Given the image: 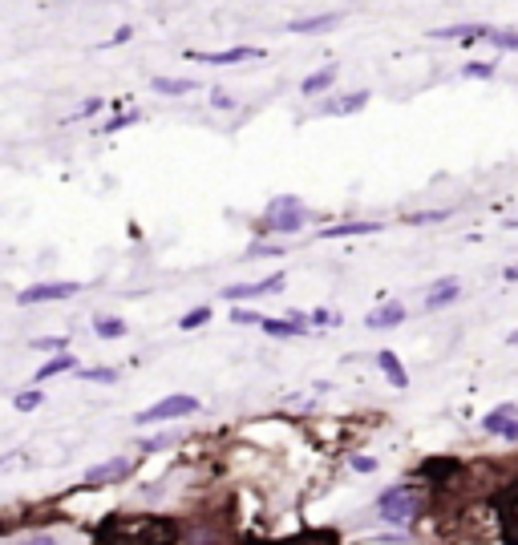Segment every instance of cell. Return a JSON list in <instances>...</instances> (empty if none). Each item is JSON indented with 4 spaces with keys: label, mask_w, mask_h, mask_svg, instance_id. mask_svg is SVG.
Returning a JSON list of instances; mask_svg holds the SVG:
<instances>
[{
    "label": "cell",
    "mask_w": 518,
    "mask_h": 545,
    "mask_svg": "<svg viewBox=\"0 0 518 545\" xmlns=\"http://www.w3.org/2000/svg\"><path fill=\"white\" fill-rule=\"evenodd\" d=\"M304 206H300V199L296 194H279L271 206H267V214H264V226H255L259 235H267V231H284V235H296L304 226Z\"/></svg>",
    "instance_id": "1"
},
{
    "label": "cell",
    "mask_w": 518,
    "mask_h": 545,
    "mask_svg": "<svg viewBox=\"0 0 518 545\" xmlns=\"http://www.w3.org/2000/svg\"><path fill=\"white\" fill-rule=\"evenodd\" d=\"M377 509H380V517H385V521L405 525V521L418 513V493H413L409 485H397V489H389V493H380Z\"/></svg>",
    "instance_id": "2"
},
{
    "label": "cell",
    "mask_w": 518,
    "mask_h": 545,
    "mask_svg": "<svg viewBox=\"0 0 518 545\" xmlns=\"http://www.w3.org/2000/svg\"><path fill=\"white\" fill-rule=\"evenodd\" d=\"M190 412H199V400L195 396H166L150 408H142L134 416V424H162V420H175V416H190Z\"/></svg>",
    "instance_id": "3"
},
{
    "label": "cell",
    "mask_w": 518,
    "mask_h": 545,
    "mask_svg": "<svg viewBox=\"0 0 518 545\" xmlns=\"http://www.w3.org/2000/svg\"><path fill=\"white\" fill-rule=\"evenodd\" d=\"M81 291V283H73V279H65V283H37L29 287V291H16V303L21 307H33V303H57V299H69Z\"/></svg>",
    "instance_id": "4"
},
{
    "label": "cell",
    "mask_w": 518,
    "mask_h": 545,
    "mask_svg": "<svg viewBox=\"0 0 518 545\" xmlns=\"http://www.w3.org/2000/svg\"><path fill=\"white\" fill-rule=\"evenodd\" d=\"M130 469H134V465H130V457L105 460V465H98V469L86 472V489H105V485H114V481H126Z\"/></svg>",
    "instance_id": "5"
},
{
    "label": "cell",
    "mask_w": 518,
    "mask_h": 545,
    "mask_svg": "<svg viewBox=\"0 0 518 545\" xmlns=\"http://www.w3.org/2000/svg\"><path fill=\"white\" fill-rule=\"evenodd\" d=\"M284 287V275H267V279H259V283H239V287H223L219 295L227 299V303H243V299H259V295H271V291H279Z\"/></svg>",
    "instance_id": "6"
},
{
    "label": "cell",
    "mask_w": 518,
    "mask_h": 545,
    "mask_svg": "<svg viewBox=\"0 0 518 545\" xmlns=\"http://www.w3.org/2000/svg\"><path fill=\"white\" fill-rule=\"evenodd\" d=\"M190 61H207V65H235V61H252V57H264V49H252V45H243V49H227V53H187Z\"/></svg>",
    "instance_id": "7"
},
{
    "label": "cell",
    "mask_w": 518,
    "mask_h": 545,
    "mask_svg": "<svg viewBox=\"0 0 518 545\" xmlns=\"http://www.w3.org/2000/svg\"><path fill=\"white\" fill-rule=\"evenodd\" d=\"M259 327H264L267 335H276V339H288V335H304V332H308V315L291 311L288 319H264Z\"/></svg>",
    "instance_id": "8"
},
{
    "label": "cell",
    "mask_w": 518,
    "mask_h": 545,
    "mask_svg": "<svg viewBox=\"0 0 518 545\" xmlns=\"http://www.w3.org/2000/svg\"><path fill=\"white\" fill-rule=\"evenodd\" d=\"M494 28H486V25H450V28H433V37L437 41H466V45H474V41H482V37H490Z\"/></svg>",
    "instance_id": "9"
},
{
    "label": "cell",
    "mask_w": 518,
    "mask_h": 545,
    "mask_svg": "<svg viewBox=\"0 0 518 545\" xmlns=\"http://www.w3.org/2000/svg\"><path fill=\"white\" fill-rule=\"evenodd\" d=\"M457 295H462V283H457V279H442V283H433V291L425 295V307L437 311V307H445V303H454Z\"/></svg>",
    "instance_id": "10"
},
{
    "label": "cell",
    "mask_w": 518,
    "mask_h": 545,
    "mask_svg": "<svg viewBox=\"0 0 518 545\" xmlns=\"http://www.w3.org/2000/svg\"><path fill=\"white\" fill-rule=\"evenodd\" d=\"M380 223H341V226H324L320 238H353V235H377Z\"/></svg>",
    "instance_id": "11"
},
{
    "label": "cell",
    "mask_w": 518,
    "mask_h": 545,
    "mask_svg": "<svg viewBox=\"0 0 518 545\" xmlns=\"http://www.w3.org/2000/svg\"><path fill=\"white\" fill-rule=\"evenodd\" d=\"M377 364H380V372L389 376V384H393V388H409V376H405L401 359L393 356V351H377Z\"/></svg>",
    "instance_id": "12"
},
{
    "label": "cell",
    "mask_w": 518,
    "mask_h": 545,
    "mask_svg": "<svg viewBox=\"0 0 518 545\" xmlns=\"http://www.w3.org/2000/svg\"><path fill=\"white\" fill-rule=\"evenodd\" d=\"M341 21V13H320V16H304V21H291L288 33H320V28H332Z\"/></svg>",
    "instance_id": "13"
},
{
    "label": "cell",
    "mask_w": 518,
    "mask_h": 545,
    "mask_svg": "<svg viewBox=\"0 0 518 545\" xmlns=\"http://www.w3.org/2000/svg\"><path fill=\"white\" fill-rule=\"evenodd\" d=\"M401 319H405V307H401V303H385V307H377L365 323H368V327H397Z\"/></svg>",
    "instance_id": "14"
},
{
    "label": "cell",
    "mask_w": 518,
    "mask_h": 545,
    "mask_svg": "<svg viewBox=\"0 0 518 545\" xmlns=\"http://www.w3.org/2000/svg\"><path fill=\"white\" fill-rule=\"evenodd\" d=\"M514 416H518V408H514V404H502V408H494L490 416L482 420V428H486V433H506V428L514 424Z\"/></svg>",
    "instance_id": "15"
},
{
    "label": "cell",
    "mask_w": 518,
    "mask_h": 545,
    "mask_svg": "<svg viewBox=\"0 0 518 545\" xmlns=\"http://www.w3.org/2000/svg\"><path fill=\"white\" fill-rule=\"evenodd\" d=\"M61 372H77V359L73 356H53L49 364H41V368H37V384H41V380H53V376H61Z\"/></svg>",
    "instance_id": "16"
},
{
    "label": "cell",
    "mask_w": 518,
    "mask_h": 545,
    "mask_svg": "<svg viewBox=\"0 0 518 545\" xmlns=\"http://www.w3.org/2000/svg\"><path fill=\"white\" fill-rule=\"evenodd\" d=\"M154 89L166 93V97H178V93H190L195 81H190V77H154Z\"/></svg>",
    "instance_id": "17"
},
{
    "label": "cell",
    "mask_w": 518,
    "mask_h": 545,
    "mask_svg": "<svg viewBox=\"0 0 518 545\" xmlns=\"http://www.w3.org/2000/svg\"><path fill=\"white\" fill-rule=\"evenodd\" d=\"M332 81H336V65H324L320 73H312V77H304V93L312 97V93H320V89H328Z\"/></svg>",
    "instance_id": "18"
},
{
    "label": "cell",
    "mask_w": 518,
    "mask_h": 545,
    "mask_svg": "<svg viewBox=\"0 0 518 545\" xmlns=\"http://www.w3.org/2000/svg\"><path fill=\"white\" fill-rule=\"evenodd\" d=\"M368 105V93L361 89V93H348L344 101H332V105H324L328 113H356V110H365Z\"/></svg>",
    "instance_id": "19"
},
{
    "label": "cell",
    "mask_w": 518,
    "mask_h": 545,
    "mask_svg": "<svg viewBox=\"0 0 518 545\" xmlns=\"http://www.w3.org/2000/svg\"><path fill=\"white\" fill-rule=\"evenodd\" d=\"M93 332H98L101 339H122V335H126V323L110 315V319H98V323H93Z\"/></svg>",
    "instance_id": "20"
},
{
    "label": "cell",
    "mask_w": 518,
    "mask_h": 545,
    "mask_svg": "<svg viewBox=\"0 0 518 545\" xmlns=\"http://www.w3.org/2000/svg\"><path fill=\"white\" fill-rule=\"evenodd\" d=\"M41 400H45V392H41V388H29V392H21V396L13 400V408L16 412H33V408H41Z\"/></svg>",
    "instance_id": "21"
},
{
    "label": "cell",
    "mask_w": 518,
    "mask_h": 545,
    "mask_svg": "<svg viewBox=\"0 0 518 545\" xmlns=\"http://www.w3.org/2000/svg\"><path fill=\"white\" fill-rule=\"evenodd\" d=\"M207 319H211V307H195V311H187V315L178 319V327H182V332H195V327H202Z\"/></svg>",
    "instance_id": "22"
},
{
    "label": "cell",
    "mask_w": 518,
    "mask_h": 545,
    "mask_svg": "<svg viewBox=\"0 0 518 545\" xmlns=\"http://www.w3.org/2000/svg\"><path fill=\"white\" fill-rule=\"evenodd\" d=\"M33 347H37V351H65V347H69V335H41V339H33Z\"/></svg>",
    "instance_id": "23"
},
{
    "label": "cell",
    "mask_w": 518,
    "mask_h": 545,
    "mask_svg": "<svg viewBox=\"0 0 518 545\" xmlns=\"http://www.w3.org/2000/svg\"><path fill=\"white\" fill-rule=\"evenodd\" d=\"M462 77H474V81H490V77H494V65H490V61H470L466 69H462Z\"/></svg>",
    "instance_id": "24"
},
{
    "label": "cell",
    "mask_w": 518,
    "mask_h": 545,
    "mask_svg": "<svg viewBox=\"0 0 518 545\" xmlns=\"http://www.w3.org/2000/svg\"><path fill=\"white\" fill-rule=\"evenodd\" d=\"M77 372H81V380H98V384H114L118 380L114 368H77Z\"/></svg>",
    "instance_id": "25"
},
{
    "label": "cell",
    "mask_w": 518,
    "mask_h": 545,
    "mask_svg": "<svg viewBox=\"0 0 518 545\" xmlns=\"http://www.w3.org/2000/svg\"><path fill=\"white\" fill-rule=\"evenodd\" d=\"M490 41L506 53H518V33H490Z\"/></svg>",
    "instance_id": "26"
},
{
    "label": "cell",
    "mask_w": 518,
    "mask_h": 545,
    "mask_svg": "<svg viewBox=\"0 0 518 545\" xmlns=\"http://www.w3.org/2000/svg\"><path fill=\"white\" fill-rule=\"evenodd\" d=\"M138 122V113L130 110V113H122V117H114V122H105V134H118V129H126V125H134Z\"/></svg>",
    "instance_id": "27"
},
{
    "label": "cell",
    "mask_w": 518,
    "mask_h": 545,
    "mask_svg": "<svg viewBox=\"0 0 518 545\" xmlns=\"http://www.w3.org/2000/svg\"><path fill=\"white\" fill-rule=\"evenodd\" d=\"M450 218V211H421V214H409V223H442Z\"/></svg>",
    "instance_id": "28"
},
{
    "label": "cell",
    "mask_w": 518,
    "mask_h": 545,
    "mask_svg": "<svg viewBox=\"0 0 518 545\" xmlns=\"http://www.w3.org/2000/svg\"><path fill=\"white\" fill-rule=\"evenodd\" d=\"M231 319H235V323H264V315H255V311L235 307V311H231Z\"/></svg>",
    "instance_id": "29"
},
{
    "label": "cell",
    "mask_w": 518,
    "mask_h": 545,
    "mask_svg": "<svg viewBox=\"0 0 518 545\" xmlns=\"http://www.w3.org/2000/svg\"><path fill=\"white\" fill-rule=\"evenodd\" d=\"M211 105H215V110H231L235 101L227 97V89H215V93H211Z\"/></svg>",
    "instance_id": "30"
},
{
    "label": "cell",
    "mask_w": 518,
    "mask_h": 545,
    "mask_svg": "<svg viewBox=\"0 0 518 545\" xmlns=\"http://www.w3.org/2000/svg\"><path fill=\"white\" fill-rule=\"evenodd\" d=\"M130 37H134V28H130V25H122V28H118V33H114V37L105 41V49H110V45H126Z\"/></svg>",
    "instance_id": "31"
},
{
    "label": "cell",
    "mask_w": 518,
    "mask_h": 545,
    "mask_svg": "<svg viewBox=\"0 0 518 545\" xmlns=\"http://www.w3.org/2000/svg\"><path fill=\"white\" fill-rule=\"evenodd\" d=\"M98 110H101V97H89V101H81L77 117H89V113H98Z\"/></svg>",
    "instance_id": "32"
},
{
    "label": "cell",
    "mask_w": 518,
    "mask_h": 545,
    "mask_svg": "<svg viewBox=\"0 0 518 545\" xmlns=\"http://www.w3.org/2000/svg\"><path fill=\"white\" fill-rule=\"evenodd\" d=\"M353 469H356V472H373V469H377V460H368V457H353Z\"/></svg>",
    "instance_id": "33"
},
{
    "label": "cell",
    "mask_w": 518,
    "mask_h": 545,
    "mask_svg": "<svg viewBox=\"0 0 518 545\" xmlns=\"http://www.w3.org/2000/svg\"><path fill=\"white\" fill-rule=\"evenodd\" d=\"M175 440V436H154V440H146V453H158V448H166Z\"/></svg>",
    "instance_id": "34"
},
{
    "label": "cell",
    "mask_w": 518,
    "mask_h": 545,
    "mask_svg": "<svg viewBox=\"0 0 518 545\" xmlns=\"http://www.w3.org/2000/svg\"><path fill=\"white\" fill-rule=\"evenodd\" d=\"M308 319H312V323H336V315H332V311H324V307H320V311H312Z\"/></svg>",
    "instance_id": "35"
},
{
    "label": "cell",
    "mask_w": 518,
    "mask_h": 545,
    "mask_svg": "<svg viewBox=\"0 0 518 545\" xmlns=\"http://www.w3.org/2000/svg\"><path fill=\"white\" fill-rule=\"evenodd\" d=\"M502 436H506V440H518V420H514V424H510V428H506V433H502Z\"/></svg>",
    "instance_id": "36"
},
{
    "label": "cell",
    "mask_w": 518,
    "mask_h": 545,
    "mask_svg": "<svg viewBox=\"0 0 518 545\" xmlns=\"http://www.w3.org/2000/svg\"><path fill=\"white\" fill-rule=\"evenodd\" d=\"M25 545H53V537H29Z\"/></svg>",
    "instance_id": "37"
},
{
    "label": "cell",
    "mask_w": 518,
    "mask_h": 545,
    "mask_svg": "<svg viewBox=\"0 0 518 545\" xmlns=\"http://www.w3.org/2000/svg\"><path fill=\"white\" fill-rule=\"evenodd\" d=\"M510 344H518V332H510Z\"/></svg>",
    "instance_id": "38"
}]
</instances>
